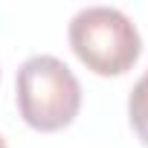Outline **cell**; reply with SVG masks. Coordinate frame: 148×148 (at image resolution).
Here are the masks:
<instances>
[{
  "label": "cell",
  "mask_w": 148,
  "mask_h": 148,
  "mask_svg": "<svg viewBox=\"0 0 148 148\" xmlns=\"http://www.w3.org/2000/svg\"><path fill=\"white\" fill-rule=\"evenodd\" d=\"M15 99L23 122L41 134H52L67 128L79 116L82 108V84L61 58L55 55H32L21 64Z\"/></svg>",
  "instance_id": "6da1fadb"
},
{
  "label": "cell",
  "mask_w": 148,
  "mask_h": 148,
  "mask_svg": "<svg viewBox=\"0 0 148 148\" xmlns=\"http://www.w3.org/2000/svg\"><path fill=\"white\" fill-rule=\"evenodd\" d=\"M67 38L79 61L96 76H122L142 52L134 21L113 6H84L73 15Z\"/></svg>",
  "instance_id": "7a4b0ae2"
},
{
  "label": "cell",
  "mask_w": 148,
  "mask_h": 148,
  "mask_svg": "<svg viewBox=\"0 0 148 148\" xmlns=\"http://www.w3.org/2000/svg\"><path fill=\"white\" fill-rule=\"evenodd\" d=\"M128 122H131L136 139L148 148V70L136 79V84L128 96Z\"/></svg>",
  "instance_id": "3957f363"
},
{
  "label": "cell",
  "mask_w": 148,
  "mask_h": 148,
  "mask_svg": "<svg viewBox=\"0 0 148 148\" xmlns=\"http://www.w3.org/2000/svg\"><path fill=\"white\" fill-rule=\"evenodd\" d=\"M0 148H9V145H6V139H3V134H0Z\"/></svg>",
  "instance_id": "277c9868"
}]
</instances>
